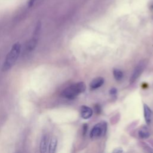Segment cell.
<instances>
[{
	"instance_id": "6da1fadb",
	"label": "cell",
	"mask_w": 153,
	"mask_h": 153,
	"mask_svg": "<svg viewBox=\"0 0 153 153\" xmlns=\"http://www.w3.org/2000/svg\"><path fill=\"white\" fill-rule=\"evenodd\" d=\"M21 50V45L17 42L14 44L11 50L7 54L3 65V70L6 71L11 68L16 63Z\"/></svg>"
},
{
	"instance_id": "7a4b0ae2",
	"label": "cell",
	"mask_w": 153,
	"mask_h": 153,
	"mask_svg": "<svg viewBox=\"0 0 153 153\" xmlns=\"http://www.w3.org/2000/svg\"><path fill=\"white\" fill-rule=\"evenodd\" d=\"M85 88V84L83 82L73 84L63 90L62 96L68 99H74L78 94L84 92Z\"/></svg>"
},
{
	"instance_id": "3957f363",
	"label": "cell",
	"mask_w": 153,
	"mask_h": 153,
	"mask_svg": "<svg viewBox=\"0 0 153 153\" xmlns=\"http://www.w3.org/2000/svg\"><path fill=\"white\" fill-rule=\"evenodd\" d=\"M106 131V125L105 123H99L95 125L90 131V137L91 138L99 137L103 136Z\"/></svg>"
},
{
	"instance_id": "277c9868",
	"label": "cell",
	"mask_w": 153,
	"mask_h": 153,
	"mask_svg": "<svg viewBox=\"0 0 153 153\" xmlns=\"http://www.w3.org/2000/svg\"><path fill=\"white\" fill-rule=\"evenodd\" d=\"M144 68H145V64L142 62H140L136 66V67L135 68L134 70L133 71V72L131 74L130 79V81L131 83H133V82H134L136 81V79H137L139 78V76L140 75V74L143 72Z\"/></svg>"
},
{
	"instance_id": "5b68a950",
	"label": "cell",
	"mask_w": 153,
	"mask_h": 153,
	"mask_svg": "<svg viewBox=\"0 0 153 153\" xmlns=\"http://www.w3.org/2000/svg\"><path fill=\"white\" fill-rule=\"evenodd\" d=\"M80 114L81 117L84 119L87 120L90 118L93 115V110L90 107L87 106H82L80 109Z\"/></svg>"
},
{
	"instance_id": "8992f818",
	"label": "cell",
	"mask_w": 153,
	"mask_h": 153,
	"mask_svg": "<svg viewBox=\"0 0 153 153\" xmlns=\"http://www.w3.org/2000/svg\"><path fill=\"white\" fill-rule=\"evenodd\" d=\"M143 114H144V118L145 120V122L147 124H149L152 121V113L151 109L146 104L143 105Z\"/></svg>"
},
{
	"instance_id": "52a82bcc",
	"label": "cell",
	"mask_w": 153,
	"mask_h": 153,
	"mask_svg": "<svg viewBox=\"0 0 153 153\" xmlns=\"http://www.w3.org/2000/svg\"><path fill=\"white\" fill-rule=\"evenodd\" d=\"M49 142H50V140H49L48 136L47 135L44 136L40 143V151L41 152H48Z\"/></svg>"
},
{
	"instance_id": "ba28073f",
	"label": "cell",
	"mask_w": 153,
	"mask_h": 153,
	"mask_svg": "<svg viewBox=\"0 0 153 153\" xmlns=\"http://www.w3.org/2000/svg\"><path fill=\"white\" fill-rule=\"evenodd\" d=\"M104 82V79L102 77H97L94 78L91 82L90 86L92 89H96L100 87H101Z\"/></svg>"
},
{
	"instance_id": "9c48e42d",
	"label": "cell",
	"mask_w": 153,
	"mask_h": 153,
	"mask_svg": "<svg viewBox=\"0 0 153 153\" xmlns=\"http://www.w3.org/2000/svg\"><path fill=\"white\" fill-rule=\"evenodd\" d=\"M57 139L55 137H52L51 139V140H50L48 152H51V153L56 152V150L57 148Z\"/></svg>"
},
{
	"instance_id": "30bf717a",
	"label": "cell",
	"mask_w": 153,
	"mask_h": 153,
	"mask_svg": "<svg viewBox=\"0 0 153 153\" xmlns=\"http://www.w3.org/2000/svg\"><path fill=\"white\" fill-rule=\"evenodd\" d=\"M37 44V39L35 38H33L32 39H30L28 43L27 44L26 46V50L27 53L32 51V50H34V48H35L36 45Z\"/></svg>"
},
{
	"instance_id": "8fae6325",
	"label": "cell",
	"mask_w": 153,
	"mask_h": 153,
	"mask_svg": "<svg viewBox=\"0 0 153 153\" xmlns=\"http://www.w3.org/2000/svg\"><path fill=\"white\" fill-rule=\"evenodd\" d=\"M113 75L115 78V79L117 81H120L123 79L124 74L123 71H121L120 69H114L113 71Z\"/></svg>"
},
{
	"instance_id": "7c38bea8",
	"label": "cell",
	"mask_w": 153,
	"mask_h": 153,
	"mask_svg": "<svg viewBox=\"0 0 153 153\" xmlns=\"http://www.w3.org/2000/svg\"><path fill=\"white\" fill-rule=\"evenodd\" d=\"M150 133L146 128L143 127L139 131V136L142 139H146L149 137Z\"/></svg>"
},
{
	"instance_id": "4fadbf2b",
	"label": "cell",
	"mask_w": 153,
	"mask_h": 153,
	"mask_svg": "<svg viewBox=\"0 0 153 153\" xmlns=\"http://www.w3.org/2000/svg\"><path fill=\"white\" fill-rule=\"evenodd\" d=\"M117 90L115 89V88H112L111 90V94H115V93H116V91Z\"/></svg>"
},
{
	"instance_id": "5bb4252c",
	"label": "cell",
	"mask_w": 153,
	"mask_h": 153,
	"mask_svg": "<svg viewBox=\"0 0 153 153\" xmlns=\"http://www.w3.org/2000/svg\"><path fill=\"white\" fill-rule=\"evenodd\" d=\"M123 151L121 149V150H119V149H116V150H115V151H114V152H122Z\"/></svg>"
}]
</instances>
